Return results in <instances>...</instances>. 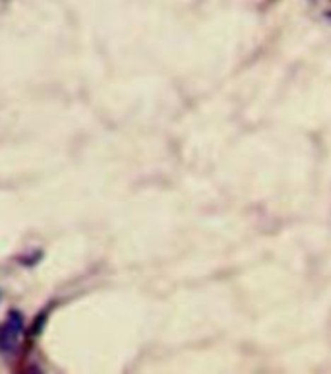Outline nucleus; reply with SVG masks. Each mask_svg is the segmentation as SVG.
Listing matches in <instances>:
<instances>
[{"instance_id": "1", "label": "nucleus", "mask_w": 331, "mask_h": 374, "mask_svg": "<svg viewBox=\"0 0 331 374\" xmlns=\"http://www.w3.org/2000/svg\"><path fill=\"white\" fill-rule=\"evenodd\" d=\"M23 316L20 312H10L6 320L0 326V353L2 355H12L18 351L22 344L23 336Z\"/></svg>"}]
</instances>
